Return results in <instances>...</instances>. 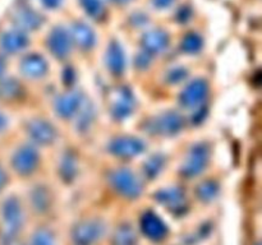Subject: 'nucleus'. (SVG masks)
<instances>
[{"instance_id":"obj_1","label":"nucleus","mask_w":262,"mask_h":245,"mask_svg":"<svg viewBox=\"0 0 262 245\" xmlns=\"http://www.w3.org/2000/svg\"><path fill=\"white\" fill-rule=\"evenodd\" d=\"M3 245H10L19 232L23 224V211L19 201L15 197H9L3 202L2 211Z\"/></svg>"},{"instance_id":"obj_2","label":"nucleus","mask_w":262,"mask_h":245,"mask_svg":"<svg viewBox=\"0 0 262 245\" xmlns=\"http://www.w3.org/2000/svg\"><path fill=\"white\" fill-rule=\"evenodd\" d=\"M110 183H112L113 188L122 194L123 197L127 198H137L142 193V184H141L140 179L136 176L133 171L129 168H117L110 174Z\"/></svg>"},{"instance_id":"obj_3","label":"nucleus","mask_w":262,"mask_h":245,"mask_svg":"<svg viewBox=\"0 0 262 245\" xmlns=\"http://www.w3.org/2000/svg\"><path fill=\"white\" fill-rule=\"evenodd\" d=\"M105 225L99 219H86L74 226L72 239L74 245H94L104 235Z\"/></svg>"},{"instance_id":"obj_4","label":"nucleus","mask_w":262,"mask_h":245,"mask_svg":"<svg viewBox=\"0 0 262 245\" xmlns=\"http://www.w3.org/2000/svg\"><path fill=\"white\" fill-rule=\"evenodd\" d=\"M209 156V145L201 143L193 145L189 151L188 157L184 161V165L182 166V174L187 178H194L200 175L207 166Z\"/></svg>"},{"instance_id":"obj_5","label":"nucleus","mask_w":262,"mask_h":245,"mask_svg":"<svg viewBox=\"0 0 262 245\" xmlns=\"http://www.w3.org/2000/svg\"><path fill=\"white\" fill-rule=\"evenodd\" d=\"M182 128H183V119L176 111L164 112L148 122V130L154 134L173 135L181 132Z\"/></svg>"},{"instance_id":"obj_6","label":"nucleus","mask_w":262,"mask_h":245,"mask_svg":"<svg viewBox=\"0 0 262 245\" xmlns=\"http://www.w3.org/2000/svg\"><path fill=\"white\" fill-rule=\"evenodd\" d=\"M38 153L32 145H20L14 152L12 165L14 170L20 175H30L36 170L38 165Z\"/></svg>"},{"instance_id":"obj_7","label":"nucleus","mask_w":262,"mask_h":245,"mask_svg":"<svg viewBox=\"0 0 262 245\" xmlns=\"http://www.w3.org/2000/svg\"><path fill=\"white\" fill-rule=\"evenodd\" d=\"M109 151L118 157H135L145 151V143L135 137H119L112 140Z\"/></svg>"},{"instance_id":"obj_8","label":"nucleus","mask_w":262,"mask_h":245,"mask_svg":"<svg viewBox=\"0 0 262 245\" xmlns=\"http://www.w3.org/2000/svg\"><path fill=\"white\" fill-rule=\"evenodd\" d=\"M27 133L33 142L41 145L51 144L56 139L55 128L42 119H35L28 122Z\"/></svg>"},{"instance_id":"obj_9","label":"nucleus","mask_w":262,"mask_h":245,"mask_svg":"<svg viewBox=\"0 0 262 245\" xmlns=\"http://www.w3.org/2000/svg\"><path fill=\"white\" fill-rule=\"evenodd\" d=\"M112 112L118 119L127 117L132 114L135 109V99H133L132 92L125 87H119L114 91L112 96Z\"/></svg>"},{"instance_id":"obj_10","label":"nucleus","mask_w":262,"mask_h":245,"mask_svg":"<svg viewBox=\"0 0 262 245\" xmlns=\"http://www.w3.org/2000/svg\"><path fill=\"white\" fill-rule=\"evenodd\" d=\"M72 41L71 33L63 27H56L51 31L50 36H49L48 45L50 48L51 54L56 58H66L69 55L72 48Z\"/></svg>"},{"instance_id":"obj_11","label":"nucleus","mask_w":262,"mask_h":245,"mask_svg":"<svg viewBox=\"0 0 262 245\" xmlns=\"http://www.w3.org/2000/svg\"><path fill=\"white\" fill-rule=\"evenodd\" d=\"M209 87L205 81L197 79L189 83L179 96V101L184 107H196L205 101Z\"/></svg>"},{"instance_id":"obj_12","label":"nucleus","mask_w":262,"mask_h":245,"mask_svg":"<svg viewBox=\"0 0 262 245\" xmlns=\"http://www.w3.org/2000/svg\"><path fill=\"white\" fill-rule=\"evenodd\" d=\"M141 229L147 237L152 240H161L168 234V227L160 217L154 212H146L141 218Z\"/></svg>"},{"instance_id":"obj_13","label":"nucleus","mask_w":262,"mask_h":245,"mask_svg":"<svg viewBox=\"0 0 262 245\" xmlns=\"http://www.w3.org/2000/svg\"><path fill=\"white\" fill-rule=\"evenodd\" d=\"M82 102H83V99H82L81 92H69L56 100L55 110L60 116L71 117L78 112Z\"/></svg>"},{"instance_id":"obj_14","label":"nucleus","mask_w":262,"mask_h":245,"mask_svg":"<svg viewBox=\"0 0 262 245\" xmlns=\"http://www.w3.org/2000/svg\"><path fill=\"white\" fill-rule=\"evenodd\" d=\"M20 70L26 77L32 79L42 78L48 73V64L38 54H30L20 63Z\"/></svg>"},{"instance_id":"obj_15","label":"nucleus","mask_w":262,"mask_h":245,"mask_svg":"<svg viewBox=\"0 0 262 245\" xmlns=\"http://www.w3.org/2000/svg\"><path fill=\"white\" fill-rule=\"evenodd\" d=\"M169 43V36L165 31L152 30L145 33L142 37V46L145 51L150 55L163 53Z\"/></svg>"},{"instance_id":"obj_16","label":"nucleus","mask_w":262,"mask_h":245,"mask_svg":"<svg viewBox=\"0 0 262 245\" xmlns=\"http://www.w3.org/2000/svg\"><path fill=\"white\" fill-rule=\"evenodd\" d=\"M2 48L8 54H15L23 50L28 45V37L25 31L12 30L5 32L0 40Z\"/></svg>"},{"instance_id":"obj_17","label":"nucleus","mask_w":262,"mask_h":245,"mask_svg":"<svg viewBox=\"0 0 262 245\" xmlns=\"http://www.w3.org/2000/svg\"><path fill=\"white\" fill-rule=\"evenodd\" d=\"M156 201L163 206L168 207L171 211H181L186 203V197L181 188H168L158 191L155 195Z\"/></svg>"},{"instance_id":"obj_18","label":"nucleus","mask_w":262,"mask_h":245,"mask_svg":"<svg viewBox=\"0 0 262 245\" xmlns=\"http://www.w3.org/2000/svg\"><path fill=\"white\" fill-rule=\"evenodd\" d=\"M71 37L73 42L81 48H91L95 45V33L89 24L83 22H76L72 26Z\"/></svg>"},{"instance_id":"obj_19","label":"nucleus","mask_w":262,"mask_h":245,"mask_svg":"<svg viewBox=\"0 0 262 245\" xmlns=\"http://www.w3.org/2000/svg\"><path fill=\"white\" fill-rule=\"evenodd\" d=\"M106 65L110 73L114 76H120L124 70L125 66V59L124 53H123L122 47L118 42L113 41L109 45L106 51Z\"/></svg>"},{"instance_id":"obj_20","label":"nucleus","mask_w":262,"mask_h":245,"mask_svg":"<svg viewBox=\"0 0 262 245\" xmlns=\"http://www.w3.org/2000/svg\"><path fill=\"white\" fill-rule=\"evenodd\" d=\"M17 23L22 28V31L35 30L41 26L42 17L31 8H23L17 13Z\"/></svg>"},{"instance_id":"obj_21","label":"nucleus","mask_w":262,"mask_h":245,"mask_svg":"<svg viewBox=\"0 0 262 245\" xmlns=\"http://www.w3.org/2000/svg\"><path fill=\"white\" fill-rule=\"evenodd\" d=\"M50 203V193L46 186L37 185L31 190V204L36 212L42 213V212L48 211Z\"/></svg>"},{"instance_id":"obj_22","label":"nucleus","mask_w":262,"mask_h":245,"mask_svg":"<svg viewBox=\"0 0 262 245\" xmlns=\"http://www.w3.org/2000/svg\"><path fill=\"white\" fill-rule=\"evenodd\" d=\"M137 234L130 225L123 224L115 230L113 235V245H136Z\"/></svg>"},{"instance_id":"obj_23","label":"nucleus","mask_w":262,"mask_h":245,"mask_svg":"<svg viewBox=\"0 0 262 245\" xmlns=\"http://www.w3.org/2000/svg\"><path fill=\"white\" fill-rule=\"evenodd\" d=\"M217 191H219V186L214 181H205L200 184L196 189L197 197L204 202L212 201L217 195Z\"/></svg>"},{"instance_id":"obj_24","label":"nucleus","mask_w":262,"mask_h":245,"mask_svg":"<svg viewBox=\"0 0 262 245\" xmlns=\"http://www.w3.org/2000/svg\"><path fill=\"white\" fill-rule=\"evenodd\" d=\"M165 160L161 155H154L146 161L145 166H143V171H145L146 176L147 178H155V176L159 175L161 170H163V166Z\"/></svg>"},{"instance_id":"obj_25","label":"nucleus","mask_w":262,"mask_h":245,"mask_svg":"<svg viewBox=\"0 0 262 245\" xmlns=\"http://www.w3.org/2000/svg\"><path fill=\"white\" fill-rule=\"evenodd\" d=\"M77 117H78V122H77V128L79 130H86L90 127L95 116L94 107L91 105H83L82 104L81 109L77 112Z\"/></svg>"},{"instance_id":"obj_26","label":"nucleus","mask_w":262,"mask_h":245,"mask_svg":"<svg viewBox=\"0 0 262 245\" xmlns=\"http://www.w3.org/2000/svg\"><path fill=\"white\" fill-rule=\"evenodd\" d=\"M76 171H77L76 158H74L73 155H68V153H67L60 162L61 176H63L67 181H71L72 179L76 176Z\"/></svg>"},{"instance_id":"obj_27","label":"nucleus","mask_w":262,"mask_h":245,"mask_svg":"<svg viewBox=\"0 0 262 245\" xmlns=\"http://www.w3.org/2000/svg\"><path fill=\"white\" fill-rule=\"evenodd\" d=\"M201 47H202V40L197 33H188V35L183 38V42H182V50H183L184 53H188V54L199 53Z\"/></svg>"},{"instance_id":"obj_28","label":"nucleus","mask_w":262,"mask_h":245,"mask_svg":"<svg viewBox=\"0 0 262 245\" xmlns=\"http://www.w3.org/2000/svg\"><path fill=\"white\" fill-rule=\"evenodd\" d=\"M82 7L92 18H101L104 14V5L101 0H81Z\"/></svg>"},{"instance_id":"obj_29","label":"nucleus","mask_w":262,"mask_h":245,"mask_svg":"<svg viewBox=\"0 0 262 245\" xmlns=\"http://www.w3.org/2000/svg\"><path fill=\"white\" fill-rule=\"evenodd\" d=\"M19 84L13 79H7V81L0 82V96L4 99H13L17 97L19 93Z\"/></svg>"},{"instance_id":"obj_30","label":"nucleus","mask_w":262,"mask_h":245,"mask_svg":"<svg viewBox=\"0 0 262 245\" xmlns=\"http://www.w3.org/2000/svg\"><path fill=\"white\" fill-rule=\"evenodd\" d=\"M32 245H54V235L48 229L36 230L32 236Z\"/></svg>"},{"instance_id":"obj_31","label":"nucleus","mask_w":262,"mask_h":245,"mask_svg":"<svg viewBox=\"0 0 262 245\" xmlns=\"http://www.w3.org/2000/svg\"><path fill=\"white\" fill-rule=\"evenodd\" d=\"M187 77V70L183 68H176L173 69V70L169 71L168 74V81L170 82V83L176 84V83H179V82L183 81L184 78Z\"/></svg>"},{"instance_id":"obj_32","label":"nucleus","mask_w":262,"mask_h":245,"mask_svg":"<svg viewBox=\"0 0 262 245\" xmlns=\"http://www.w3.org/2000/svg\"><path fill=\"white\" fill-rule=\"evenodd\" d=\"M174 2L176 0H152V4L158 9H166V8L171 7L174 4Z\"/></svg>"},{"instance_id":"obj_33","label":"nucleus","mask_w":262,"mask_h":245,"mask_svg":"<svg viewBox=\"0 0 262 245\" xmlns=\"http://www.w3.org/2000/svg\"><path fill=\"white\" fill-rule=\"evenodd\" d=\"M41 2H42L43 7L49 8V9H56V8L60 7L63 0H41Z\"/></svg>"},{"instance_id":"obj_34","label":"nucleus","mask_w":262,"mask_h":245,"mask_svg":"<svg viewBox=\"0 0 262 245\" xmlns=\"http://www.w3.org/2000/svg\"><path fill=\"white\" fill-rule=\"evenodd\" d=\"M5 183H7V175H5L4 170H3L2 166H0V189L5 185Z\"/></svg>"},{"instance_id":"obj_35","label":"nucleus","mask_w":262,"mask_h":245,"mask_svg":"<svg viewBox=\"0 0 262 245\" xmlns=\"http://www.w3.org/2000/svg\"><path fill=\"white\" fill-rule=\"evenodd\" d=\"M5 127H7V119H5L4 115L0 112V132H2Z\"/></svg>"},{"instance_id":"obj_36","label":"nucleus","mask_w":262,"mask_h":245,"mask_svg":"<svg viewBox=\"0 0 262 245\" xmlns=\"http://www.w3.org/2000/svg\"><path fill=\"white\" fill-rule=\"evenodd\" d=\"M113 3H117V4H127L130 0H112Z\"/></svg>"},{"instance_id":"obj_37","label":"nucleus","mask_w":262,"mask_h":245,"mask_svg":"<svg viewBox=\"0 0 262 245\" xmlns=\"http://www.w3.org/2000/svg\"><path fill=\"white\" fill-rule=\"evenodd\" d=\"M3 70H4V63H3V60L0 59V76L3 74Z\"/></svg>"}]
</instances>
